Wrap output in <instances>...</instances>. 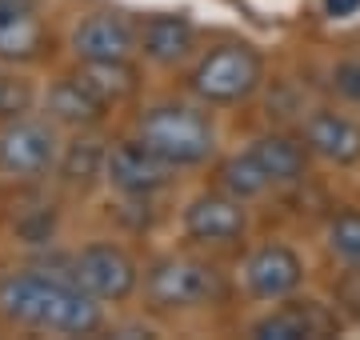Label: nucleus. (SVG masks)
Here are the masks:
<instances>
[{
	"instance_id": "8",
	"label": "nucleus",
	"mask_w": 360,
	"mask_h": 340,
	"mask_svg": "<svg viewBox=\"0 0 360 340\" xmlns=\"http://www.w3.org/2000/svg\"><path fill=\"white\" fill-rule=\"evenodd\" d=\"M49 25L40 16V0H0V60L32 65L49 48Z\"/></svg>"
},
{
	"instance_id": "23",
	"label": "nucleus",
	"mask_w": 360,
	"mask_h": 340,
	"mask_svg": "<svg viewBox=\"0 0 360 340\" xmlns=\"http://www.w3.org/2000/svg\"><path fill=\"white\" fill-rule=\"evenodd\" d=\"M324 13L345 20V16H356L360 13V0H324Z\"/></svg>"
},
{
	"instance_id": "7",
	"label": "nucleus",
	"mask_w": 360,
	"mask_h": 340,
	"mask_svg": "<svg viewBox=\"0 0 360 340\" xmlns=\"http://www.w3.org/2000/svg\"><path fill=\"white\" fill-rule=\"evenodd\" d=\"M172 164L156 157L153 148H144L141 140H120L108 148V160H104V176L116 192H124L129 200H148L153 192L172 184Z\"/></svg>"
},
{
	"instance_id": "2",
	"label": "nucleus",
	"mask_w": 360,
	"mask_h": 340,
	"mask_svg": "<svg viewBox=\"0 0 360 340\" xmlns=\"http://www.w3.org/2000/svg\"><path fill=\"white\" fill-rule=\"evenodd\" d=\"M136 140L153 148L172 169H196L217 152L212 117L193 105H180V100H160V105L144 108L136 120Z\"/></svg>"
},
{
	"instance_id": "9",
	"label": "nucleus",
	"mask_w": 360,
	"mask_h": 340,
	"mask_svg": "<svg viewBox=\"0 0 360 340\" xmlns=\"http://www.w3.org/2000/svg\"><path fill=\"white\" fill-rule=\"evenodd\" d=\"M248 228L245 200L229 197V192H200V197L184 209V233L196 244H232L240 240Z\"/></svg>"
},
{
	"instance_id": "13",
	"label": "nucleus",
	"mask_w": 360,
	"mask_h": 340,
	"mask_svg": "<svg viewBox=\"0 0 360 340\" xmlns=\"http://www.w3.org/2000/svg\"><path fill=\"white\" fill-rule=\"evenodd\" d=\"M141 53L160 68H176L196 48V25L184 13H156L141 28Z\"/></svg>"
},
{
	"instance_id": "18",
	"label": "nucleus",
	"mask_w": 360,
	"mask_h": 340,
	"mask_svg": "<svg viewBox=\"0 0 360 340\" xmlns=\"http://www.w3.org/2000/svg\"><path fill=\"white\" fill-rule=\"evenodd\" d=\"M80 84L101 100L104 108L124 105L136 92V72L129 68V60H108V65H84V72H77Z\"/></svg>"
},
{
	"instance_id": "4",
	"label": "nucleus",
	"mask_w": 360,
	"mask_h": 340,
	"mask_svg": "<svg viewBox=\"0 0 360 340\" xmlns=\"http://www.w3.org/2000/svg\"><path fill=\"white\" fill-rule=\"evenodd\" d=\"M144 296L160 313H180V308H200L224 296V280L217 268H208L188 256H160L144 273Z\"/></svg>"
},
{
	"instance_id": "14",
	"label": "nucleus",
	"mask_w": 360,
	"mask_h": 340,
	"mask_svg": "<svg viewBox=\"0 0 360 340\" xmlns=\"http://www.w3.org/2000/svg\"><path fill=\"white\" fill-rule=\"evenodd\" d=\"M252 157L260 160V169L269 172L272 184H296L309 169V144L292 140L284 132H272L252 144Z\"/></svg>"
},
{
	"instance_id": "5",
	"label": "nucleus",
	"mask_w": 360,
	"mask_h": 340,
	"mask_svg": "<svg viewBox=\"0 0 360 340\" xmlns=\"http://www.w3.org/2000/svg\"><path fill=\"white\" fill-rule=\"evenodd\" d=\"M60 144L49 120L16 117L0 132V176L8 181H40L44 172L56 169Z\"/></svg>"
},
{
	"instance_id": "16",
	"label": "nucleus",
	"mask_w": 360,
	"mask_h": 340,
	"mask_svg": "<svg viewBox=\"0 0 360 340\" xmlns=\"http://www.w3.org/2000/svg\"><path fill=\"white\" fill-rule=\"evenodd\" d=\"M104 160H108V148H104L96 136H77V140L65 144V152L56 157V176H60L68 188H89L96 176H104Z\"/></svg>"
},
{
	"instance_id": "15",
	"label": "nucleus",
	"mask_w": 360,
	"mask_h": 340,
	"mask_svg": "<svg viewBox=\"0 0 360 340\" xmlns=\"http://www.w3.org/2000/svg\"><path fill=\"white\" fill-rule=\"evenodd\" d=\"M49 117L56 124L89 129V124H96L104 117V105L80 84V77H68V80H56L49 89Z\"/></svg>"
},
{
	"instance_id": "10",
	"label": "nucleus",
	"mask_w": 360,
	"mask_h": 340,
	"mask_svg": "<svg viewBox=\"0 0 360 340\" xmlns=\"http://www.w3.org/2000/svg\"><path fill=\"white\" fill-rule=\"evenodd\" d=\"M141 48L132 25L116 13H92L84 16L72 32V53L84 65H108V60H129Z\"/></svg>"
},
{
	"instance_id": "21",
	"label": "nucleus",
	"mask_w": 360,
	"mask_h": 340,
	"mask_svg": "<svg viewBox=\"0 0 360 340\" xmlns=\"http://www.w3.org/2000/svg\"><path fill=\"white\" fill-rule=\"evenodd\" d=\"M28 108H32V89H28V80L4 77V72H0V120L25 117Z\"/></svg>"
},
{
	"instance_id": "6",
	"label": "nucleus",
	"mask_w": 360,
	"mask_h": 340,
	"mask_svg": "<svg viewBox=\"0 0 360 340\" xmlns=\"http://www.w3.org/2000/svg\"><path fill=\"white\" fill-rule=\"evenodd\" d=\"M72 280L101 304H120L136 292L141 273H136V261L120 244L101 240V244H89L72 256Z\"/></svg>"
},
{
	"instance_id": "22",
	"label": "nucleus",
	"mask_w": 360,
	"mask_h": 340,
	"mask_svg": "<svg viewBox=\"0 0 360 340\" xmlns=\"http://www.w3.org/2000/svg\"><path fill=\"white\" fill-rule=\"evenodd\" d=\"M333 84H336L340 96H348V100L360 105V60H340V65L333 68Z\"/></svg>"
},
{
	"instance_id": "20",
	"label": "nucleus",
	"mask_w": 360,
	"mask_h": 340,
	"mask_svg": "<svg viewBox=\"0 0 360 340\" xmlns=\"http://www.w3.org/2000/svg\"><path fill=\"white\" fill-rule=\"evenodd\" d=\"M328 249L336 261H345L348 268H360V212H340L328 224Z\"/></svg>"
},
{
	"instance_id": "11",
	"label": "nucleus",
	"mask_w": 360,
	"mask_h": 340,
	"mask_svg": "<svg viewBox=\"0 0 360 340\" xmlns=\"http://www.w3.org/2000/svg\"><path fill=\"white\" fill-rule=\"evenodd\" d=\"M304 280V264L288 244H260L245 264V285L257 301H284Z\"/></svg>"
},
{
	"instance_id": "17",
	"label": "nucleus",
	"mask_w": 360,
	"mask_h": 340,
	"mask_svg": "<svg viewBox=\"0 0 360 340\" xmlns=\"http://www.w3.org/2000/svg\"><path fill=\"white\" fill-rule=\"evenodd\" d=\"M324 328H328V320H324L312 304H284V308H276V313H269L264 320H257L252 325V336L260 340H304V336H321Z\"/></svg>"
},
{
	"instance_id": "3",
	"label": "nucleus",
	"mask_w": 360,
	"mask_h": 340,
	"mask_svg": "<svg viewBox=\"0 0 360 340\" xmlns=\"http://www.w3.org/2000/svg\"><path fill=\"white\" fill-rule=\"evenodd\" d=\"M260 80H264V56L245 40H229L200 56V65L188 77V89L208 108H232L248 100L260 89Z\"/></svg>"
},
{
	"instance_id": "19",
	"label": "nucleus",
	"mask_w": 360,
	"mask_h": 340,
	"mask_svg": "<svg viewBox=\"0 0 360 340\" xmlns=\"http://www.w3.org/2000/svg\"><path fill=\"white\" fill-rule=\"evenodd\" d=\"M220 184H224L229 197L252 200V197H260L272 181H269V172L260 169V160L252 157V148H248V152H236V157H229L220 164Z\"/></svg>"
},
{
	"instance_id": "12",
	"label": "nucleus",
	"mask_w": 360,
	"mask_h": 340,
	"mask_svg": "<svg viewBox=\"0 0 360 340\" xmlns=\"http://www.w3.org/2000/svg\"><path fill=\"white\" fill-rule=\"evenodd\" d=\"M304 144H309V152L324 157L328 164H360V124L345 112H312L304 120Z\"/></svg>"
},
{
	"instance_id": "1",
	"label": "nucleus",
	"mask_w": 360,
	"mask_h": 340,
	"mask_svg": "<svg viewBox=\"0 0 360 340\" xmlns=\"http://www.w3.org/2000/svg\"><path fill=\"white\" fill-rule=\"evenodd\" d=\"M0 316L37 332H60V336H92L104 328L101 301L52 273L0 276Z\"/></svg>"
}]
</instances>
